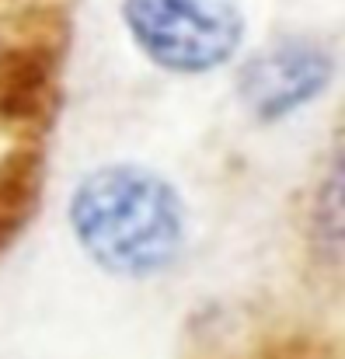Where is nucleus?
<instances>
[{
	"label": "nucleus",
	"mask_w": 345,
	"mask_h": 359,
	"mask_svg": "<svg viewBox=\"0 0 345 359\" xmlns=\"http://www.w3.org/2000/svg\"><path fill=\"white\" fill-rule=\"evenodd\" d=\"M70 227L84 255L122 279L171 269L185 248L182 196L150 168L112 164L91 171L70 199Z\"/></svg>",
	"instance_id": "1"
},
{
	"label": "nucleus",
	"mask_w": 345,
	"mask_h": 359,
	"mask_svg": "<svg viewBox=\"0 0 345 359\" xmlns=\"http://www.w3.org/2000/svg\"><path fill=\"white\" fill-rule=\"evenodd\" d=\"M122 18L140 53L171 74H210L244 39L237 0H126Z\"/></svg>",
	"instance_id": "2"
},
{
	"label": "nucleus",
	"mask_w": 345,
	"mask_h": 359,
	"mask_svg": "<svg viewBox=\"0 0 345 359\" xmlns=\"http://www.w3.org/2000/svg\"><path fill=\"white\" fill-rule=\"evenodd\" d=\"M328 74L332 67L325 63V53L307 42H290L272 49L269 56H258L248 70L244 88L262 116H283L318 95Z\"/></svg>",
	"instance_id": "3"
}]
</instances>
